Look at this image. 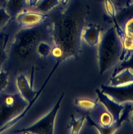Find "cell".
I'll return each instance as SVG.
<instances>
[{
	"label": "cell",
	"instance_id": "8",
	"mask_svg": "<svg viewBox=\"0 0 133 134\" xmlns=\"http://www.w3.org/2000/svg\"><path fill=\"white\" fill-rule=\"evenodd\" d=\"M87 119L91 125H95L102 128L110 126L113 122L111 114L100 102L94 108L89 110Z\"/></svg>",
	"mask_w": 133,
	"mask_h": 134
},
{
	"label": "cell",
	"instance_id": "5",
	"mask_svg": "<svg viewBox=\"0 0 133 134\" xmlns=\"http://www.w3.org/2000/svg\"><path fill=\"white\" fill-rule=\"evenodd\" d=\"M65 96L63 93L52 109L45 116L32 125L30 127L17 130L14 133H38L52 134L54 131V125L56 117L59 110L61 103Z\"/></svg>",
	"mask_w": 133,
	"mask_h": 134
},
{
	"label": "cell",
	"instance_id": "3",
	"mask_svg": "<svg viewBox=\"0 0 133 134\" xmlns=\"http://www.w3.org/2000/svg\"><path fill=\"white\" fill-rule=\"evenodd\" d=\"M15 86L8 85L0 92V132L9 123L15 125L29 107Z\"/></svg>",
	"mask_w": 133,
	"mask_h": 134
},
{
	"label": "cell",
	"instance_id": "21",
	"mask_svg": "<svg viewBox=\"0 0 133 134\" xmlns=\"http://www.w3.org/2000/svg\"><path fill=\"white\" fill-rule=\"evenodd\" d=\"M7 0H0V3L2 5L3 7H4Z\"/></svg>",
	"mask_w": 133,
	"mask_h": 134
},
{
	"label": "cell",
	"instance_id": "16",
	"mask_svg": "<svg viewBox=\"0 0 133 134\" xmlns=\"http://www.w3.org/2000/svg\"><path fill=\"white\" fill-rule=\"evenodd\" d=\"M88 113L89 111L86 112L81 118L78 119H76L74 117L71 118V121L68 126V130H69V133H78L80 132L83 124L87 119Z\"/></svg>",
	"mask_w": 133,
	"mask_h": 134
},
{
	"label": "cell",
	"instance_id": "11",
	"mask_svg": "<svg viewBox=\"0 0 133 134\" xmlns=\"http://www.w3.org/2000/svg\"><path fill=\"white\" fill-rule=\"evenodd\" d=\"M95 92L98 95V100L104 105L108 111L111 114L113 119V121L118 120L120 117V114L124 108L125 105L115 102L109 96L99 90H96Z\"/></svg>",
	"mask_w": 133,
	"mask_h": 134
},
{
	"label": "cell",
	"instance_id": "2",
	"mask_svg": "<svg viewBox=\"0 0 133 134\" xmlns=\"http://www.w3.org/2000/svg\"><path fill=\"white\" fill-rule=\"evenodd\" d=\"M48 19L52 24V55L56 62L60 63L71 57L78 58L86 25L84 18L66 12Z\"/></svg>",
	"mask_w": 133,
	"mask_h": 134
},
{
	"label": "cell",
	"instance_id": "19",
	"mask_svg": "<svg viewBox=\"0 0 133 134\" xmlns=\"http://www.w3.org/2000/svg\"><path fill=\"white\" fill-rule=\"evenodd\" d=\"M11 17L6 12L4 7L0 8V31L11 20Z\"/></svg>",
	"mask_w": 133,
	"mask_h": 134
},
{
	"label": "cell",
	"instance_id": "9",
	"mask_svg": "<svg viewBox=\"0 0 133 134\" xmlns=\"http://www.w3.org/2000/svg\"><path fill=\"white\" fill-rule=\"evenodd\" d=\"M48 16L47 14L26 9L17 15L15 19L19 28H29L41 24Z\"/></svg>",
	"mask_w": 133,
	"mask_h": 134
},
{
	"label": "cell",
	"instance_id": "7",
	"mask_svg": "<svg viewBox=\"0 0 133 134\" xmlns=\"http://www.w3.org/2000/svg\"><path fill=\"white\" fill-rule=\"evenodd\" d=\"M19 27L15 19H11L9 23L0 31V72L7 59L8 49L11 38Z\"/></svg>",
	"mask_w": 133,
	"mask_h": 134
},
{
	"label": "cell",
	"instance_id": "4",
	"mask_svg": "<svg viewBox=\"0 0 133 134\" xmlns=\"http://www.w3.org/2000/svg\"><path fill=\"white\" fill-rule=\"evenodd\" d=\"M98 45V63L100 73L102 75L120 61L123 45L114 27L109 28L100 36Z\"/></svg>",
	"mask_w": 133,
	"mask_h": 134
},
{
	"label": "cell",
	"instance_id": "17",
	"mask_svg": "<svg viewBox=\"0 0 133 134\" xmlns=\"http://www.w3.org/2000/svg\"><path fill=\"white\" fill-rule=\"evenodd\" d=\"M126 69H130L133 73V53L131 54L128 59L123 60L122 63L115 69L112 76H115L120 71Z\"/></svg>",
	"mask_w": 133,
	"mask_h": 134
},
{
	"label": "cell",
	"instance_id": "13",
	"mask_svg": "<svg viewBox=\"0 0 133 134\" xmlns=\"http://www.w3.org/2000/svg\"><path fill=\"white\" fill-rule=\"evenodd\" d=\"M29 6V0H7L4 6L6 12L13 19Z\"/></svg>",
	"mask_w": 133,
	"mask_h": 134
},
{
	"label": "cell",
	"instance_id": "20",
	"mask_svg": "<svg viewBox=\"0 0 133 134\" xmlns=\"http://www.w3.org/2000/svg\"><path fill=\"white\" fill-rule=\"evenodd\" d=\"M39 0H29V6L30 7H32L35 6Z\"/></svg>",
	"mask_w": 133,
	"mask_h": 134
},
{
	"label": "cell",
	"instance_id": "15",
	"mask_svg": "<svg viewBox=\"0 0 133 134\" xmlns=\"http://www.w3.org/2000/svg\"><path fill=\"white\" fill-rule=\"evenodd\" d=\"M59 4V0H39L30 10L47 14Z\"/></svg>",
	"mask_w": 133,
	"mask_h": 134
},
{
	"label": "cell",
	"instance_id": "6",
	"mask_svg": "<svg viewBox=\"0 0 133 134\" xmlns=\"http://www.w3.org/2000/svg\"><path fill=\"white\" fill-rule=\"evenodd\" d=\"M101 87L103 93L117 103H133V82L119 86L102 85Z\"/></svg>",
	"mask_w": 133,
	"mask_h": 134
},
{
	"label": "cell",
	"instance_id": "22",
	"mask_svg": "<svg viewBox=\"0 0 133 134\" xmlns=\"http://www.w3.org/2000/svg\"><path fill=\"white\" fill-rule=\"evenodd\" d=\"M132 116H131V122H132V124L133 125V103H132Z\"/></svg>",
	"mask_w": 133,
	"mask_h": 134
},
{
	"label": "cell",
	"instance_id": "1",
	"mask_svg": "<svg viewBox=\"0 0 133 134\" xmlns=\"http://www.w3.org/2000/svg\"><path fill=\"white\" fill-rule=\"evenodd\" d=\"M52 40V24L48 18L41 24L29 28H19L14 34L8 49L7 59L3 70L14 84L15 77L25 74L32 87L37 90L38 74L46 66L49 60L40 51L42 42Z\"/></svg>",
	"mask_w": 133,
	"mask_h": 134
},
{
	"label": "cell",
	"instance_id": "10",
	"mask_svg": "<svg viewBox=\"0 0 133 134\" xmlns=\"http://www.w3.org/2000/svg\"><path fill=\"white\" fill-rule=\"evenodd\" d=\"M14 84L21 96L28 103L35 100V97L40 91H35L31 86L27 76L22 73L19 74L15 79Z\"/></svg>",
	"mask_w": 133,
	"mask_h": 134
},
{
	"label": "cell",
	"instance_id": "12",
	"mask_svg": "<svg viewBox=\"0 0 133 134\" xmlns=\"http://www.w3.org/2000/svg\"><path fill=\"white\" fill-rule=\"evenodd\" d=\"M101 27L95 24L86 25L83 29L81 38L88 45L95 46L98 44L101 36Z\"/></svg>",
	"mask_w": 133,
	"mask_h": 134
},
{
	"label": "cell",
	"instance_id": "14",
	"mask_svg": "<svg viewBox=\"0 0 133 134\" xmlns=\"http://www.w3.org/2000/svg\"><path fill=\"white\" fill-rule=\"evenodd\" d=\"M133 82V73L129 69H125L114 76H112L107 85L112 86H119Z\"/></svg>",
	"mask_w": 133,
	"mask_h": 134
},
{
	"label": "cell",
	"instance_id": "18",
	"mask_svg": "<svg viewBox=\"0 0 133 134\" xmlns=\"http://www.w3.org/2000/svg\"><path fill=\"white\" fill-rule=\"evenodd\" d=\"M98 101H92L87 99H76L75 104L82 108L91 110L94 108L98 104Z\"/></svg>",
	"mask_w": 133,
	"mask_h": 134
}]
</instances>
